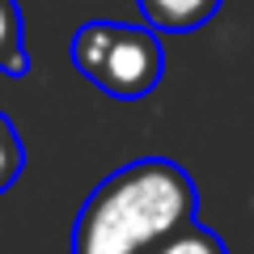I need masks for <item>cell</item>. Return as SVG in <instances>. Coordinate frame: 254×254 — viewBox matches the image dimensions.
<instances>
[{"instance_id": "cell-1", "label": "cell", "mask_w": 254, "mask_h": 254, "mask_svg": "<svg viewBox=\"0 0 254 254\" xmlns=\"http://www.w3.org/2000/svg\"><path fill=\"white\" fill-rule=\"evenodd\" d=\"M199 190L178 161L144 157L102 178L72 225V254H148L190 225Z\"/></svg>"}, {"instance_id": "cell-5", "label": "cell", "mask_w": 254, "mask_h": 254, "mask_svg": "<svg viewBox=\"0 0 254 254\" xmlns=\"http://www.w3.org/2000/svg\"><path fill=\"white\" fill-rule=\"evenodd\" d=\"M148 254H229V250H225V242H220V233L203 229L199 220H190V225L174 229L165 242H157Z\"/></svg>"}, {"instance_id": "cell-2", "label": "cell", "mask_w": 254, "mask_h": 254, "mask_svg": "<svg viewBox=\"0 0 254 254\" xmlns=\"http://www.w3.org/2000/svg\"><path fill=\"white\" fill-rule=\"evenodd\" d=\"M76 72L102 93L136 102L157 89L165 72V47L153 26H123V21H85L68 43Z\"/></svg>"}, {"instance_id": "cell-3", "label": "cell", "mask_w": 254, "mask_h": 254, "mask_svg": "<svg viewBox=\"0 0 254 254\" xmlns=\"http://www.w3.org/2000/svg\"><path fill=\"white\" fill-rule=\"evenodd\" d=\"M144 21L153 30L165 34H187V30H199L203 21H212L220 13L225 0H136Z\"/></svg>"}, {"instance_id": "cell-6", "label": "cell", "mask_w": 254, "mask_h": 254, "mask_svg": "<svg viewBox=\"0 0 254 254\" xmlns=\"http://www.w3.org/2000/svg\"><path fill=\"white\" fill-rule=\"evenodd\" d=\"M26 170V148H21L17 127L9 123V115H0V190H9Z\"/></svg>"}, {"instance_id": "cell-4", "label": "cell", "mask_w": 254, "mask_h": 254, "mask_svg": "<svg viewBox=\"0 0 254 254\" xmlns=\"http://www.w3.org/2000/svg\"><path fill=\"white\" fill-rule=\"evenodd\" d=\"M0 72L4 76L30 72V51H26V30H21L17 0H0Z\"/></svg>"}]
</instances>
